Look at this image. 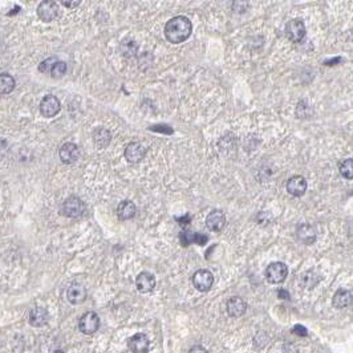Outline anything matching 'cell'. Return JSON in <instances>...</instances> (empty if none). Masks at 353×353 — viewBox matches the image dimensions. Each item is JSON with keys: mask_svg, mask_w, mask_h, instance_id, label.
<instances>
[{"mask_svg": "<svg viewBox=\"0 0 353 353\" xmlns=\"http://www.w3.org/2000/svg\"><path fill=\"white\" fill-rule=\"evenodd\" d=\"M193 24L186 16H175L170 19L165 26V36L173 44L183 43L190 37Z\"/></svg>", "mask_w": 353, "mask_h": 353, "instance_id": "6da1fadb", "label": "cell"}, {"mask_svg": "<svg viewBox=\"0 0 353 353\" xmlns=\"http://www.w3.org/2000/svg\"><path fill=\"white\" fill-rule=\"evenodd\" d=\"M287 275H288V268L282 262L271 263L266 270V278L272 284H279V283L284 282Z\"/></svg>", "mask_w": 353, "mask_h": 353, "instance_id": "7a4b0ae2", "label": "cell"}, {"mask_svg": "<svg viewBox=\"0 0 353 353\" xmlns=\"http://www.w3.org/2000/svg\"><path fill=\"white\" fill-rule=\"evenodd\" d=\"M85 210V206L82 203V201L77 197H69L64 201L63 206H61V214L68 218H76L80 216Z\"/></svg>", "mask_w": 353, "mask_h": 353, "instance_id": "3957f363", "label": "cell"}, {"mask_svg": "<svg viewBox=\"0 0 353 353\" xmlns=\"http://www.w3.org/2000/svg\"><path fill=\"white\" fill-rule=\"evenodd\" d=\"M78 328L84 334H93L100 328V317L96 312H86L78 321Z\"/></svg>", "mask_w": 353, "mask_h": 353, "instance_id": "277c9868", "label": "cell"}, {"mask_svg": "<svg viewBox=\"0 0 353 353\" xmlns=\"http://www.w3.org/2000/svg\"><path fill=\"white\" fill-rule=\"evenodd\" d=\"M60 10L56 2H43L37 7V16L45 23L53 22L59 18Z\"/></svg>", "mask_w": 353, "mask_h": 353, "instance_id": "5b68a950", "label": "cell"}, {"mask_svg": "<svg viewBox=\"0 0 353 353\" xmlns=\"http://www.w3.org/2000/svg\"><path fill=\"white\" fill-rule=\"evenodd\" d=\"M214 276L208 270H198L193 276V284L198 291L206 292L212 287Z\"/></svg>", "mask_w": 353, "mask_h": 353, "instance_id": "8992f818", "label": "cell"}, {"mask_svg": "<svg viewBox=\"0 0 353 353\" xmlns=\"http://www.w3.org/2000/svg\"><path fill=\"white\" fill-rule=\"evenodd\" d=\"M286 35L291 41H295V43L301 41L305 36L304 23L299 20V19H294L290 23H287Z\"/></svg>", "mask_w": 353, "mask_h": 353, "instance_id": "52a82bcc", "label": "cell"}, {"mask_svg": "<svg viewBox=\"0 0 353 353\" xmlns=\"http://www.w3.org/2000/svg\"><path fill=\"white\" fill-rule=\"evenodd\" d=\"M60 108H61V105H60L59 98L56 96L48 94V96H45L44 98L41 100L40 111L41 114L44 115V117H47V119L55 117L60 111Z\"/></svg>", "mask_w": 353, "mask_h": 353, "instance_id": "ba28073f", "label": "cell"}, {"mask_svg": "<svg viewBox=\"0 0 353 353\" xmlns=\"http://www.w3.org/2000/svg\"><path fill=\"white\" fill-rule=\"evenodd\" d=\"M149 338L146 334L137 333L128 340V346L133 353H146L149 350Z\"/></svg>", "mask_w": 353, "mask_h": 353, "instance_id": "9c48e42d", "label": "cell"}, {"mask_svg": "<svg viewBox=\"0 0 353 353\" xmlns=\"http://www.w3.org/2000/svg\"><path fill=\"white\" fill-rule=\"evenodd\" d=\"M59 156L61 162H64V164H73V162H76V161L78 160L80 150H78L77 145L71 144V142H67V144H64V145L60 148Z\"/></svg>", "mask_w": 353, "mask_h": 353, "instance_id": "30bf717a", "label": "cell"}, {"mask_svg": "<svg viewBox=\"0 0 353 353\" xmlns=\"http://www.w3.org/2000/svg\"><path fill=\"white\" fill-rule=\"evenodd\" d=\"M67 299L71 304H81V303H84L86 299L85 287L78 284V283L71 284L67 291Z\"/></svg>", "mask_w": 353, "mask_h": 353, "instance_id": "8fae6325", "label": "cell"}, {"mask_svg": "<svg viewBox=\"0 0 353 353\" xmlns=\"http://www.w3.org/2000/svg\"><path fill=\"white\" fill-rule=\"evenodd\" d=\"M146 149L138 142H130L125 149V158L132 164H137L145 157Z\"/></svg>", "mask_w": 353, "mask_h": 353, "instance_id": "7c38bea8", "label": "cell"}, {"mask_svg": "<svg viewBox=\"0 0 353 353\" xmlns=\"http://www.w3.org/2000/svg\"><path fill=\"white\" fill-rule=\"evenodd\" d=\"M307 190V181L300 175L291 177L287 182V191L294 197H301Z\"/></svg>", "mask_w": 353, "mask_h": 353, "instance_id": "4fadbf2b", "label": "cell"}, {"mask_svg": "<svg viewBox=\"0 0 353 353\" xmlns=\"http://www.w3.org/2000/svg\"><path fill=\"white\" fill-rule=\"evenodd\" d=\"M224 224H226V216L219 210H214L206 218V226H207V228L211 231H215V232H219L224 227Z\"/></svg>", "mask_w": 353, "mask_h": 353, "instance_id": "5bb4252c", "label": "cell"}, {"mask_svg": "<svg viewBox=\"0 0 353 353\" xmlns=\"http://www.w3.org/2000/svg\"><path fill=\"white\" fill-rule=\"evenodd\" d=\"M136 286L137 290L142 294H148L150 291L154 290L156 287V278L150 272H141L136 279Z\"/></svg>", "mask_w": 353, "mask_h": 353, "instance_id": "9a60e30c", "label": "cell"}, {"mask_svg": "<svg viewBox=\"0 0 353 353\" xmlns=\"http://www.w3.org/2000/svg\"><path fill=\"white\" fill-rule=\"evenodd\" d=\"M246 308H247V304L239 296L230 297L227 301V312L232 317H239V316L243 315L246 312Z\"/></svg>", "mask_w": 353, "mask_h": 353, "instance_id": "2e32d148", "label": "cell"}, {"mask_svg": "<svg viewBox=\"0 0 353 353\" xmlns=\"http://www.w3.org/2000/svg\"><path fill=\"white\" fill-rule=\"evenodd\" d=\"M48 321V312L47 309L37 307L34 308L30 313V324L32 327H43Z\"/></svg>", "mask_w": 353, "mask_h": 353, "instance_id": "e0dca14e", "label": "cell"}, {"mask_svg": "<svg viewBox=\"0 0 353 353\" xmlns=\"http://www.w3.org/2000/svg\"><path fill=\"white\" fill-rule=\"evenodd\" d=\"M136 211H137L136 204L132 201H123L117 207V215L121 220L132 219L136 215Z\"/></svg>", "mask_w": 353, "mask_h": 353, "instance_id": "ac0fdd59", "label": "cell"}, {"mask_svg": "<svg viewBox=\"0 0 353 353\" xmlns=\"http://www.w3.org/2000/svg\"><path fill=\"white\" fill-rule=\"evenodd\" d=\"M297 237L301 242H304L305 245H312L313 242L316 241V230L315 227L311 224H301L297 228Z\"/></svg>", "mask_w": 353, "mask_h": 353, "instance_id": "d6986e66", "label": "cell"}, {"mask_svg": "<svg viewBox=\"0 0 353 353\" xmlns=\"http://www.w3.org/2000/svg\"><path fill=\"white\" fill-rule=\"evenodd\" d=\"M353 297L352 294H350L348 290H338L336 294H334L333 299H332V303H333V307L336 308L341 309L345 308L348 305L352 303Z\"/></svg>", "mask_w": 353, "mask_h": 353, "instance_id": "ffe728a7", "label": "cell"}, {"mask_svg": "<svg viewBox=\"0 0 353 353\" xmlns=\"http://www.w3.org/2000/svg\"><path fill=\"white\" fill-rule=\"evenodd\" d=\"M93 140L98 149H104L109 145L110 142V133L105 128H97L93 133Z\"/></svg>", "mask_w": 353, "mask_h": 353, "instance_id": "44dd1931", "label": "cell"}, {"mask_svg": "<svg viewBox=\"0 0 353 353\" xmlns=\"http://www.w3.org/2000/svg\"><path fill=\"white\" fill-rule=\"evenodd\" d=\"M15 78L11 74H0V94H8L15 89Z\"/></svg>", "mask_w": 353, "mask_h": 353, "instance_id": "7402d4cb", "label": "cell"}, {"mask_svg": "<svg viewBox=\"0 0 353 353\" xmlns=\"http://www.w3.org/2000/svg\"><path fill=\"white\" fill-rule=\"evenodd\" d=\"M65 72H67V64L64 63V61H56L49 73H51V76L53 78H60L63 77Z\"/></svg>", "mask_w": 353, "mask_h": 353, "instance_id": "603a6c76", "label": "cell"}, {"mask_svg": "<svg viewBox=\"0 0 353 353\" xmlns=\"http://www.w3.org/2000/svg\"><path fill=\"white\" fill-rule=\"evenodd\" d=\"M340 173L344 178L353 179V160H345L340 165Z\"/></svg>", "mask_w": 353, "mask_h": 353, "instance_id": "cb8c5ba5", "label": "cell"}, {"mask_svg": "<svg viewBox=\"0 0 353 353\" xmlns=\"http://www.w3.org/2000/svg\"><path fill=\"white\" fill-rule=\"evenodd\" d=\"M56 63V59H47L44 60L43 63L39 65V71L40 72H51V69H52V67L55 65Z\"/></svg>", "mask_w": 353, "mask_h": 353, "instance_id": "d4e9b609", "label": "cell"}, {"mask_svg": "<svg viewBox=\"0 0 353 353\" xmlns=\"http://www.w3.org/2000/svg\"><path fill=\"white\" fill-rule=\"evenodd\" d=\"M207 241H208V238L206 237V235L198 234V232H195V234H194V243H197V245L204 246L206 243H207Z\"/></svg>", "mask_w": 353, "mask_h": 353, "instance_id": "484cf974", "label": "cell"}, {"mask_svg": "<svg viewBox=\"0 0 353 353\" xmlns=\"http://www.w3.org/2000/svg\"><path fill=\"white\" fill-rule=\"evenodd\" d=\"M294 333L297 334V336H307V334H308V332H307V328L297 324V325H295L294 327Z\"/></svg>", "mask_w": 353, "mask_h": 353, "instance_id": "4316f807", "label": "cell"}, {"mask_svg": "<svg viewBox=\"0 0 353 353\" xmlns=\"http://www.w3.org/2000/svg\"><path fill=\"white\" fill-rule=\"evenodd\" d=\"M189 353H207V350L204 349L203 346L195 345V346H193L191 349H190V352H189Z\"/></svg>", "mask_w": 353, "mask_h": 353, "instance_id": "83f0119b", "label": "cell"}, {"mask_svg": "<svg viewBox=\"0 0 353 353\" xmlns=\"http://www.w3.org/2000/svg\"><path fill=\"white\" fill-rule=\"evenodd\" d=\"M63 6L68 8H74L77 7V6H80V2H63Z\"/></svg>", "mask_w": 353, "mask_h": 353, "instance_id": "f1b7e54d", "label": "cell"}, {"mask_svg": "<svg viewBox=\"0 0 353 353\" xmlns=\"http://www.w3.org/2000/svg\"><path fill=\"white\" fill-rule=\"evenodd\" d=\"M278 296L280 297V299H290V294L287 292L286 290H280L278 292Z\"/></svg>", "mask_w": 353, "mask_h": 353, "instance_id": "f546056e", "label": "cell"}, {"mask_svg": "<svg viewBox=\"0 0 353 353\" xmlns=\"http://www.w3.org/2000/svg\"><path fill=\"white\" fill-rule=\"evenodd\" d=\"M179 224H182V226H185V224H189L190 222V216L186 215L185 218H179Z\"/></svg>", "mask_w": 353, "mask_h": 353, "instance_id": "4dcf8cb0", "label": "cell"}, {"mask_svg": "<svg viewBox=\"0 0 353 353\" xmlns=\"http://www.w3.org/2000/svg\"><path fill=\"white\" fill-rule=\"evenodd\" d=\"M55 353H63V352H61V350H56Z\"/></svg>", "mask_w": 353, "mask_h": 353, "instance_id": "1f68e13d", "label": "cell"}]
</instances>
